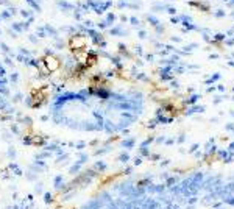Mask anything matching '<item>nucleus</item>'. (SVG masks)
<instances>
[{
  "label": "nucleus",
  "mask_w": 234,
  "mask_h": 209,
  "mask_svg": "<svg viewBox=\"0 0 234 209\" xmlns=\"http://www.w3.org/2000/svg\"><path fill=\"white\" fill-rule=\"evenodd\" d=\"M84 45H86V37H83V36L72 37V42H70V47H72V48L78 50V48H83Z\"/></svg>",
  "instance_id": "nucleus-2"
},
{
  "label": "nucleus",
  "mask_w": 234,
  "mask_h": 209,
  "mask_svg": "<svg viewBox=\"0 0 234 209\" xmlns=\"http://www.w3.org/2000/svg\"><path fill=\"white\" fill-rule=\"evenodd\" d=\"M44 63H47V69H48V70H55V69H58V67H59V61H58V58L52 56V55H47V56L44 58Z\"/></svg>",
  "instance_id": "nucleus-1"
}]
</instances>
